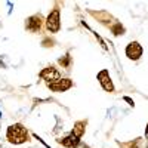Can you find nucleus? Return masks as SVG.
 I'll use <instances>...</instances> for the list:
<instances>
[{"label": "nucleus", "instance_id": "nucleus-5", "mask_svg": "<svg viewBox=\"0 0 148 148\" xmlns=\"http://www.w3.org/2000/svg\"><path fill=\"white\" fill-rule=\"evenodd\" d=\"M47 88L52 92H65L70 88H73V80L71 79H59L58 82L47 83Z\"/></svg>", "mask_w": 148, "mask_h": 148}, {"label": "nucleus", "instance_id": "nucleus-4", "mask_svg": "<svg viewBox=\"0 0 148 148\" xmlns=\"http://www.w3.org/2000/svg\"><path fill=\"white\" fill-rule=\"evenodd\" d=\"M142 52H144V49L138 42H130L126 46V56L132 61H138L142 56Z\"/></svg>", "mask_w": 148, "mask_h": 148}, {"label": "nucleus", "instance_id": "nucleus-2", "mask_svg": "<svg viewBox=\"0 0 148 148\" xmlns=\"http://www.w3.org/2000/svg\"><path fill=\"white\" fill-rule=\"evenodd\" d=\"M45 24H46V30L49 33H58L61 30V10L58 6H55L53 10L47 15Z\"/></svg>", "mask_w": 148, "mask_h": 148}, {"label": "nucleus", "instance_id": "nucleus-1", "mask_svg": "<svg viewBox=\"0 0 148 148\" xmlns=\"http://www.w3.org/2000/svg\"><path fill=\"white\" fill-rule=\"evenodd\" d=\"M6 138L10 144H15V145H19V144H24L30 139V135L27 132V129L24 127L21 123H15V125H10L8 127V132H6Z\"/></svg>", "mask_w": 148, "mask_h": 148}, {"label": "nucleus", "instance_id": "nucleus-12", "mask_svg": "<svg viewBox=\"0 0 148 148\" xmlns=\"http://www.w3.org/2000/svg\"><path fill=\"white\" fill-rule=\"evenodd\" d=\"M125 101H126V102H129V105H132V107H133V101L130 99L129 96H125Z\"/></svg>", "mask_w": 148, "mask_h": 148}, {"label": "nucleus", "instance_id": "nucleus-7", "mask_svg": "<svg viewBox=\"0 0 148 148\" xmlns=\"http://www.w3.org/2000/svg\"><path fill=\"white\" fill-rule=\"evenodd\" d=\"M98 80H99L102 89L105 92H114V84L111 82V77H110V73L107 70H102L98 73Z\"/></svg>", "mask_w": 148, "mask_h": 148}, {"label": "nucleus", "instance_id": "nucleus-8", "mask_svg": "<svg viewBox=\"0 0 148 148\" xmlns=\"http://www.w3.org/2000/svg\"><path fill=\"white\" fill-rule=\"evenodd\" d=\"M58 142L62 144V145L67 147V148H77L79 144H80V138H77L76 135L70 133L68 136H65V138H62V139H58Z\"/></svg>", "mask_w": 148, "mask_h": 148}, {"label": "nucleus", "instance_id": "nucleus-6", "mask_svg": "<svg viewBox=\"0 0 148 148\" xmlns=\"http://www.w3.org/2000/svg\"><path fill=\"white\" fill-rule=\"evenodd\" d=\"M40 77L43 80H46V83H53V82H58L61 79V73L55 68V67H46L45 70L40 71Z\"/></svg>", "mask_w": 148, "mask_h": 148}, {"label": "nucleus", "instance_id": "nucleus-14", "mask_svg": "<svg viewBox=\"0 0 148 148\" xmlns=\"http://www.w3.org/2000/svg\"><path fill=\"white\" fill-rule=\"evenodd\" d=\"M147 148H148V142H147Z\"/></svg>", "mask_w": 148, "mask_h": 148}, {"label": "nucleus", "instance_id": "nucleus-13", "mask_svg": "<svg viewBox=\"0 0 148 148\" xmlns=\"http://www.w3.org/2000/svg\"><path fill=\"white\" fill-rule=\"evenodd\" d=\"M145 138L148 139V125H147V127H145Z\"/></svg>", "mask_w": 148, "mask_h": 148}, {"label": "nucleus", "instance_id": "nucleus-3", "mask_svg": "<svg viewBox=\"0 0 148 148\" xmlns=\"http://www.w3.org/2000/svg\"><path fill=\"white\" fill-rule=\"evenodd\" d=\"M43 16L40 14H37V15H33L30 16L27 21H25V28L31 33H39L43 27Z\"/></svg>", "mask_w": 148, "mask_h": 148}, {"label": "nucleus", "instance_id": "nucleus-9", "mask_svg": "<svg viewBox=\"0 0 148 148\" xmlns=\"http://www.w3.org/2000/svg\"><path fill=\"white\" fill-rule=\"evenodd\" d=\"M84 127H86V121H77L74 125V129H73V135H76L77 138H82L83 133H84Z\"/></svg>", "mask_w": 148, "mask_h": 148}, {"label": "nucleus", "instance_id": "nucleus-10", "mask_svg": "<svg viewBox=\"0 0 148 148\" xmlns=\"http://www.w3.org/2000/svg\"><path fill=\"white\" fill-rule=\"evenodd\" d=\"M111 31L114 33V36H119V34H123V31H125V28H123V25L121 24H116L114 27H111Z\"/></svg>", "mask_w": 148, "mask_h": 148}, {"label": "nucleus", "instance_id": "nucleus-11", "mask_svg": "<svg viewBox=\"0 0 148 148\" xmlns=\"http://www.w3.org/2000/svg\"><path fill=\"white\" fill-rule=\"evenodd\" d=\"M70 61H71V56H70V55H65L64 58L59 59V64L62 65V67H67V68H68V67H70Z\"/></svg>", "mask_w": 148, "mask_h": 148}]
</instances>
